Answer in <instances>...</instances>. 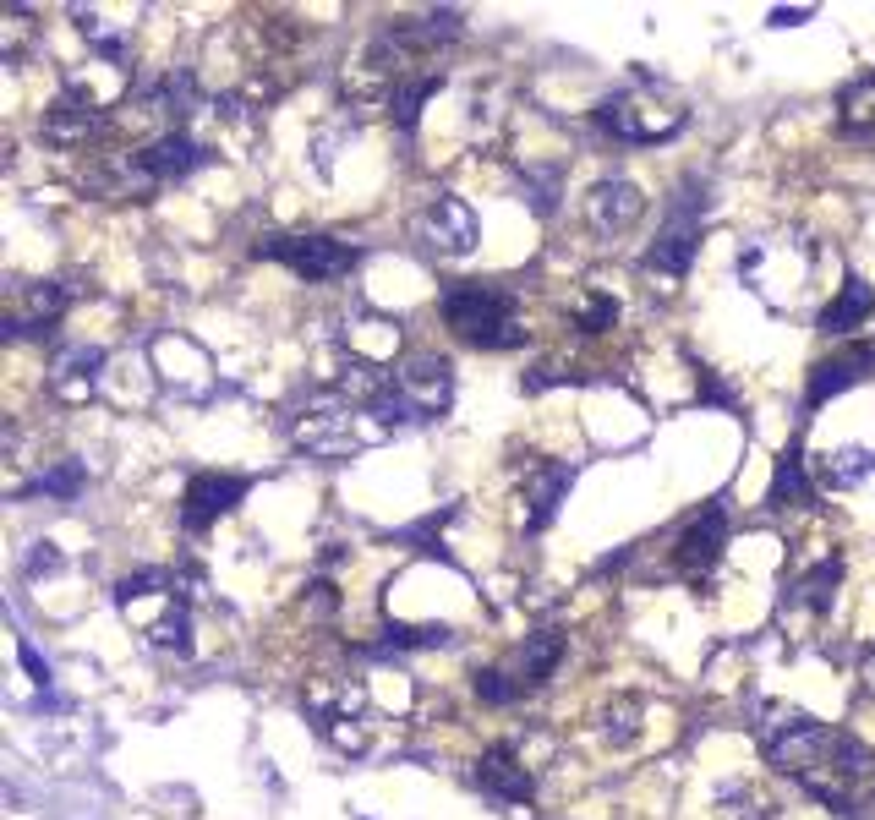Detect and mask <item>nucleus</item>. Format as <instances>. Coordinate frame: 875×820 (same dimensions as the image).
<instances>
[{
    "label": "nucleus",
    "instance_id": "22",
    "mask_svg": "<svg viewBox=\"0 0 875 820\" xmlns=\"http://www.w3.org/2000/svg\"><path fill=\"white\" fill-rule=\"evenodd\" d=\"M837 585H843V558H837V553H826L815 569H804L793 585H783V618H788V613L821 618L826 607H832Z\"/></svg>",
    "mask_w": 875,
    "mask_h": 820
},
{
    "label": "nucleus",
    "instance_id": "38",
    "mask_svg": "<svg viewBox=\"0 0 875 820\" xmlns=\"http://www.w3.org/2000/svg\"><path fill=\"white\" fill-rule=\"evenodd\" d=\"M17 651H22V667H28V673H33V684H39V689H50V662H44V656H39V651H33V646H28V640H22V646H17Z\"/></svg>",
    "mask_w": 875,
    "mask_h": 820
},
{
    "label": "nucleus",
    "instance_id": "13",
    "mask_svg": "<svg viewBox=\"0 0 875 820\" xmlns=\"http://www.w3.org/2000/svg\"><path fill=\"white\" fill-rule=\"evenodd\" d=\"M875 372V339H854V345L832 350L810 367V383H804V410H821L826 400L848 394L854 383H865Z\"/></svg>",
    "mask_w": 875,
    "mask_h": 820
},
{
    "label": "nucleus",
    "instance_id": "9",
    "mask_svg": "<svg viewBox=\"0 0 875 820\" xmlns=\"http://www.w3.org/2000/svg\"><path fill=\"white\" fill-rule=\"evenodd\" d=\"M476 236H482L476 208L465 203V197H454V192H438L433 203L422 208V219H416V241H422L433 257H449V263L454 257H471Z\"/></svg>",
    "mask_w": 875,
    "mask_h": 820
},
{
    "label": "nucleus",
    "instance_id": "6",
    "mask_svg": "<svg viewBox=\"0 0 875 820\" xmlns=\"http://www.w3.org/2000/svg\"><path fill=\"white\" fill-rule=\"evenodd\" d=\"M443 323L476 350H520V301L498 285H449L443 290Z\"/></svg>",
    "mask_w": 875,
    "mask_h": 820
},
{
    "label": "nucleus",
    "instance_id": "3",
    "mask_svg": "<svg viewBox=\"0 0 875 820\" xmlns=\"http://www.w3.org/2000/svg\"><path fill=\"white\" fill-rule=\"evenodd\" d=\"M597 126L613 132L618 143H635V148H651V143H673V137L690 126V104L668 88V82H629V88L608 93L597 104Z\"/></svg>",
    "mask_w": 875,
    "mask_h": 820
},
{
    "label": "nucleus",
    "instance_id": "40",
    "mask_svg": "<svg viewBox=\"0 0 875 820\" xmlns=\"http://www.w3.org/2000/svg\"><path fill=\"white\" fill-rule=\"evenodd\" d=\"M865 689H870V695H875V651L865 656Z\"/></svg>",
    "mask_w": 875,
    "mask_h": 820
},
{
    "label": "nucleus",
    "instance_id": "32",
    "mask_svg": "<svg viewBox=\"0 0 875 820\" xmlns=\"http://www.w3.org/2000/svg\"><path fill=\"white\" fill-rule=\"evenodd\" d=\"M558 186H564V170L547 164V170H525V197H531L536 214H553L558 208Z\"/></svg>",
    "mask_w": 875,
    "mask_h": 820
},
{
    "label": "nucleus",
    "instance_id": "1",
    "mask_svg": "<svg viewBox=\"0 0 875 820\" xmlns=\"http://www.w3.org/2000/svg\"><path fill=\"white\" fill-rule=\"evenodd\" d=\"M755 738L783 777H793L810 799H821L837 815H859V793L875 788V749L793 706H766L755 722Z\"/></svg>",
    "mask_w": 875,
    "mask_h": 820
},
{
    "label": "nucleus",
    "instance_id": "36",
    "mask_svg": "<svg viewBox=\"0 0 875 820\" xmlns=\"http://www.w3.org/2000/svg\"><path fill=\"white\" fill-rule=\"evenodd\" d=\"M50 569H61V547H55V542H33V553H28V580H39V574H50Z\"/></svg>",
    "mask_w": 875,
    "mask_h": 820
},
{
    "label": "nucleus",
    "instance_id": "23",
    "mask_svg": "<svg viewBox=\"0 0 875 820\" xmlns=\"http://www.w3.org/2000/svg\"><path fill=\"white\" fill-rule=\"evenodd\" d=\"M99 367H104V350L99 345H66L61 356L50 361V389L61 394L66 405H83L99 383Z\"/></svg>",
    "mask_w": 875,
    "mask_h": 820
},
{
    "label": "nucleus",
    "instance_id": "25",
    "mask_svg": "<svg viewBox=\"0 0 875 820\" xmlns=\"http://www.w3.org/2000/svg\"><path fill=\"white\" fill-rule=\"evenodd\" d=\"M870 482H875V449L843 443V449H826L815 460V487H826V492H859Z\"/></svg>",
    "mask_w": 875,
    "mask_h": 820
},
{
    "label": "nucleus",
    "instance_id": "8",
    "mask_svg": "<svg viewBox=\"0 0 875 820\" xmlns=\"http://www.w3.org/2000/svg\"><path fill=\"white\" fill-rule=\"evenodd\" d=\"M258 257H274V263L290 268V274L323 285V279H345L350 268L361 263V246L340 241V236H263Z\"/></svg>",
    "mask_w": 875,
    "mask_h": 820
},
{
    "label": "nucleus",
    "instance_id": "7",
    "mask_svg": "<svg viewBox=\"0 0 875 820\" xmlns=\"http://www.w3.org/2000/svg\"><path fill=\"white\" fill-rule=\"evenodd\" d=\"M711 214V181L706 175H684L679 192L668 197V208H662V230L657 241L646 246V268L662 279H684L700 252V219Z\"/></svg>",
    "mask_w": 875,
    "mask_h": 820
},
{
    "label": "nucleus",
    "instance_id": "29",
    "mask_svg": "<svg viewBox=\"0 0 875 820\" xmlns=\"http://www.w3.org/2000/svg\"><path fill=\"white\" fill-rule=\"evenodd\" d=\"M837 132H875V72L848 82L843 99H837Z\"/></svg>",
    "mask_w": 875,
    "mask_h": 820
},
{
    "label": "nucleus",
    "instance_id": "15",
    "mask_svg": "<svg viewBox=\"0 0 875 820\" xmlns=\"http://www.w3.org/2000/svg\"><path fill=\"white\" fill-rule=\"evenodd\" d=\"M72 290L61 279H33V285H17L11 290V307H6V334L11 339H28V334H44L55 318L66 312Z\"/></svg>",
    "mask_w": 875,
    "mask_h": 820
},
{
    "label": "nucleus",
    "instance_id": "10",
    "mask_svg": "<svg viewBox=\"0 0 875 820\" xmlns=\"http://www.w3.org/2000/svg\"><path fill=\"white\" fill-rule=\"evenodd\" d=\"M739 279L766 301V307H788V301L799 296V285H804V257L799 263H788L783 241H744Z\"/></svg>",
    "mask_w": 875,
    "mask_h": 820
},
{
    "label": "nucleus",
    "instance_id": "19",
    "mask_svg": "<svg viewBox=\"0 0 875 820\" xmlns=\"http://www.w3.org/2000/svg\"><path fill=\"white\" fill-rule=\"evenodd\" d=\"M558 662H564V635H558V629H536V635H525V646L498 667H504V678L515 684V695H531V689H542L547 678H553Z\"/></svg>",
    "mask_w": 875,
    "mask_h": 820
},
{
    "label": "nucleus",
    "instance_id": "18",
    "mask_svg": "<svg viewBox=\"0 0 875 820\" xmlns=\"http://www.w3.org/2000/svg\"><path fill=\"white\" fill-rule=\"evenodd\" d=\"M476 782H482V793L498 799V804H531V793H536V777H531V766H525V755L515 744L487 749L482 766H476Z\"/></svg>",
    "mask_w": 875,
    "mask_h": 820
},
{
    "label": "nucleus",
    "instance_id": "2",
    "mask_svg": "<svg viewBox=\"0 0 875 820\" xmlns=\"http://www.w3.org/2000/svg\"><path fill=\"white\" fill-rule=\"evenodd\" d=\"M383 432L389 427L340 389L307 394V405L290 416V443H296L301 454H312V460H350V454H361L367 443H378Z\"/></svg>",
    "mask_w": 875,
    "mask_h": 820
},
{
    "label": "nucleus",
    "instance_id": "37",
    "mask_svg": "<svg viewBox=\"0 0 875 820\" xmlns=\"http://www.w3.org/2000/svg\"><path fill=\"white\" fill-rule=\"evenodd\" d=\"M700 400L706 405H733V389L717 378V372H700Z\"/></svg>",
    "mask_w": 875,
    "mask_h": 820
},
{
    "label": "nucleus",
    "instance_id": "16",
    "mask_svg": "<svg viewBox=\"0 0 875 820\" xmlns=\"http://www.w3.org/2000/svg\"><path fill=\"white\" fill-rule=\"evenodd\" d=\"M640 214H646V192H640L629 175H608V181L591 186L586 197V219L597 236H624L629 225H640Z\"/></svg>",
    "mask_w": 875,
    "mask_h": 820
},
{
    "label": "nucleus",
    "instance_id": "26",
    "mask_svg": "<svg viewBox=\"0 0 875 820\" xmlns=\"http://www.w3.org/2000/svg\"><path fill=\"white\" fill-rule=\"evenodd\" d=\"M815 487L810 482V460H804V443L793 438L783 454H777V471H772V509H815Z\"/></svg>",
    "mask_w": 875,
    "mask_h": 820
},
{
    "label": "nucleus",
    "instance_id": "12",
    "mask_svg": "<svg viewBox=\"0 0 875 820\" xmlns=\"http://www.w3.org/2000/svg\"><path fill=\"white\" fill-rule=\"evenodd\" d=\"M252 492L247 476H230V471H197L192 482H186L181 492V531H208V525H219L230 509H236L241 498Z\"/></svg>",
    "mask_w": 875,
    "mask_h": 820
},
{
    "label": "nucleus",
    "instance_id": "4",
    "mask_svg": "<svg viewBox=\"0 0 875 820\" xmlns=\"http://www.w3.org/2000/svg\"><path fill=\"white\" fill-rule=\"evenodd\" d=\"M115 607L148 635V646L186 656L192 651V607L170 569H143L115 585Z\"/></svg>",
    "mask_w": 875,
    "mask_h": 820
},
{
    "label": "nucleus",
    "instance_id": "39",
    "mask_svg": "<svg viewBox=\"0 0 875 820\" xmlns=\"http://www.w3.org/2000/svg\"><path fill=\"white\" fill-rule=\"evenodd\" d=\"M804 17H815V6H777L772 11V28H799Z\"/></svg>",
    "mask_w": 875,
    "mask_h": 820
},
{
    "label": "nucleus",
    "instance_id": "30",
    "mask_svg": "<svg viewBox=\"0 0 875 820\" xmlns=\"http://www.w3.org/2000/svg\"><path fill=\"white\" fill-rule=\"evenodd\" d=\"M449 629L443 624H389L383 629V651H433V646H449Z\"/></svg>",
    "mask_w": 875,
    "mask_h": 820
},
{
    "label": "nucleus",
    "instance_id": "17",
    "mask_svg": "<svg viewBox=\"0 0 875 820\" xmlns=\"http://www.w3.org/2000/svg\"><path fill=\"white\" fill-rule=\"evenodd\" d=\"M137 159L148 164V175H154L159 186H170V181H186L192 170H203L214 154H208V143H197L192 132H159L137 148Z\"/></svg>",
    "mask_w": 875,
    "mask_h": 820
},
{
    "label": "nucleus",
    "instance_id": "14",
    "mask_svg": "<svg viewBox=\"0 0 875 820\" xmlns=\"http://www.w3.org/2000/svg\"><path fill=\"white\" fill-rule=\"evenodd\" d=\"M405 328L400 318H383V312H356L345 323L340 345H345V367H372V372H394Z\"/></svg>",
    "mask_w": 875,
    "mask_h": 820
},
{
    "label": "nucleus",
    "instance_id": "21",
    "mask_svg": "<svg viewBox=\"0 0 875 820\" xmlns=\"http://www.w3.org/2000/svg\"><path fill=\"white\" fill-rule=\"evenodd\" d=\"M460 33H465V11H460V6H438V11H427V17H400V22H389V33H383V39H389L394 50L416 55V50H433V44L460 39Z\"/></svg>",
    "mask_w": 875,
    "mask_h": 820
},
{
    "label": "nucleus",
    "instance_id": "35",
    "mask_svg": "<svg viewBox=\"0 0 875 820\" xmlns=\"http://www.w3.org/2000/svg\"><path fill=\"white\" fill-rule=\"evenodd\" d=\"M613 323H618V301H608V296H597V301H591V307L575 318L580 334H608Z\"/></svg>",
    "mask_w": 875,
    "mask_h": 820
},
{
    "label": "nucleus",
    "instance_id": "5",
    "mask_svg": "<svg viewBox=\"0 0 875 820\" xmlns=\"http://www.w3.org/2000/svg\"><path fill=\"white\" fill-rule=\"evenodd\" d=\"M449 405H454V367H449V356H438V350H416V356H405L400 367H394V383H389V394L372 405V416H378L383 427H416V421L443 416Z\"/></svg>",
    "mask_w": 875,
    "mask_h": 820
},
{
    "label": "nucleus",
    "instance_id": "20",
    "mask_svg": "<svg viewBox=\"0 0 875 820\" xmlns=\"http://www.w3.org/2000/svg\"><path fill=\"white\" fill-rule=\"evenodd\" d=\"M575 465H564V460H558V465H531V471H525V492H520V498H525V531H547V525H553V514H558V503H564L569 498V487H575Z\"/></svg>",
    "mask_w": 875,
    "mask_h": 820
},
{
    "label": "nucleus",
    "instance_id": "31",
    "mask_svg": "<svg viewBox=\"0 0 875 820\" xmlns=\"http://www.w3.org/2000/svg\"><path fill=\"white\" fill-rule=\"evenodd\" d=\"M83 487H88V471L77 460H66V465H55V471L33 476L28 487H17V498H33V492H50V498H77Z\"/></svg>",
    "mask_w": 875,
    "mask_h": 820
},
{
    "label": "nucleus",
    "instance_id": "34",
    "mask_svg": "<svg viewBox=\"0 0 875 820\" xmlns=\"http://www.w3.org/2000/svg\"><path fill=\"white\" fill-rule=\"evenodd\" d=\"M640 700H629V695H618L608 711H602V728H608V738L613 744H624V738H635V728H640Z\"/></svg>",
    "mask_w": 875,
    "mask_h": 820
},
{
    "label": "nucleus",
    "instance_id": "33",
    "mask_svg": "<svg viewBox=\"0 0 875 820\" xmlns=\"http://www.w3.org/2000/svg\"><path fill=\"white\" fill-rule=\"evenodd\" d=\"M471 684H476V700H482V706H515V700H520L515 684L504 678V667H476Z\"/></svg>",
    "mask_w": 875,
    "mask_h": 820
},
{
    "label": "nucleus",
    "instance_id": "11",
    "mask_svg": "<svg viewBox=\"0 0 875 820\" xmlns=\"http://www.w3.org/2000/svg\"><path fill=\"white\" fill-rule=\"evenodd\" d=\"M722 547H728V503L711 498L706 509L679 531V542H673V569H679L684 580H706V574L722 564Z\"/></svg>",
    "mask_w": 875,
    "mask_h": 820
},
{
    "label": "nucleus",
    "instance_id": "27",
    "mask_svg": "<svg viewBox=\"0 0 875 820\" xmlns=\"http://www.w3.org/2000/svg\"><path fill=\"white\" fill-rule=\"evenodd\" d=\"M104 126V115H93L88 104H77L72 93H61V99L44 110V143H55V148H83L93 132Z\"/></svg>",
    "mask_w": 875,
    "mask_h": 820
},
{
    "label": "nucleus",
    "instance_id": "28",
    "mask_svg": "<svg viewBox=\"0 0 875 820\" xmlns=\"http://www.w3.org/2000/svg\"><path fill=\"white\" fill-rule=\"evenodd\" d=\"M443 88V72H405L400 82L389 88V115L400 132H411L416 121H422V104L433 99V93Z\"/></svg>",
    "mask_w": 875,
    "mask_h": 820
},
{
    "label": "nucleus",
    "instance_id": "24",
    "mask_svg": "<svg viewBox=\"0 0 875 820\" xmlns=\"http://www.w3.org/2000/svg\"><path fill=\"white\" fill-rule=\"evenodd\" d=\"M875 312V290L865 285V274L859 268H843V290H837V301L821 312V334L826 339H848L854 328H865Z\"/></svg>",
    "mask_w": 875,
    "mask_h": 820
}]
</instances>
